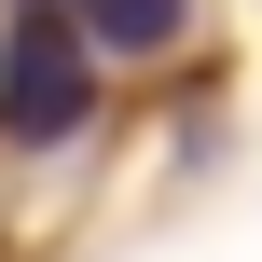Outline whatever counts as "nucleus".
Instances as JSON below:
<instances>
[{"label": "nucleus", "mask_w": 262, "mask_h": 262, "mask_svg": "<svg viewBox=\"0 0 262 262\" xmlns=\"http://www.w3.org/2000/svg\"><path fill=\"white\" fill-rule=\"evenodd\" d=\"M83 111H97V41H83V14H28V28L0 41V138L55 152V138H83Z\"/></svg>", "instance_id": "nucleus-1"}, {"label": "nucleus", "mask_w": 262, "mask_h": 262, "mask_svg": "<svg viewBox=\"0 0 262 262\" xmlns=\"http://www.w3.org/2000/svg\"><path fill=\"white\" fill-rule=\"evenodd\" d=\"M83 41L97 55H166L180 41V0H83Z\"/></svg>", "instance_id": "nucleus-2"}]
</instances>
